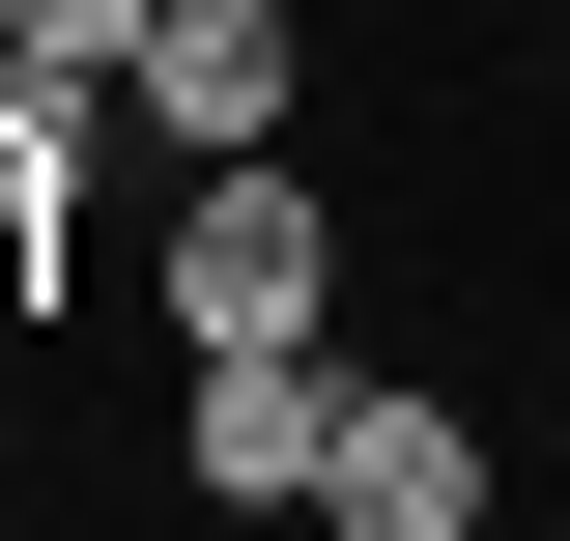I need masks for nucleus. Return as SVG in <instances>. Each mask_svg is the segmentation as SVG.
<instances>
[{
  "mask_svg": "<svg viewBox=\"0 0 570 541\" xmlns=\"http://www.w3.org/2000/svg\"><path fill=\"white\" fill-rule=\"evenodd\" d=\"M142 314H171V342H343V200H314V142H257V171H171V228H142Z\"/></svg>",
  "mask_w": 570,
  "mask_h": 541,
  "instance_id": "obj_1",
  "label": "nucleus"
},
{
  "mask_svg": "<svg viewBox=\"0 0 570 541\" xmlns=\"http://www.w3.org/2000/svg\"><path fill=\"white\" fill-rule=\"evenodd\" d=\"M314 456H343V342H171V484L228 541H314Z\"/></svg>",
  "mask_w": 570,
  "mask_h": 541,
  "instance_id": "obj_2",
  "label": "nucleus"
},
{
  "mask_svg": "<svg viewBox=\"0 0 570 541\" xmlns=\"http://www.w3.org/2000/svg\"><path fill=\"white\" fill-rule=\"evenodd\" d=\"M314 541H513V427L456 371H343V456H314Z\"/></svg>",
  "mask_w": 570,
  "mask_h": 541,
  "instance_id": "obj_3",
  "label": "nucleus"
},
{
  "mask_svg": "<svg viewBox=\"0 0 570 541\" xmlns=\"http://www.w3.org/2000/svg\"><path fill=\"white\" fill-rule=\"evenodd\" d=\"M115 115L171 142V171H257V142L314 115V0H142V58H115Z\"/></svg>",
  "mask_w": 570,
  "mask_h": 541,
  "instance_id": "obj_4",
  "label": "nucleus"
},
{
  "mask_svg": "<svg viewBox=\"0 0 570 541\" xmlns=\"http://www.w3.org/2000/svg\"><path fill=\"white\" fill-rule=\"evenodd\" d=\"M115 86H0V342H29V314H58V257H86V200H115Z\"/></svg>",
  "mask_w": 570,
  "mask_h": 541,
  "instance_id": "obj_5",
  "label": "nucleus"
},
{
  "mask_svg": "<svg viewBox=\"0 0 570 541\" xmlns=\"http://www.w3.org/2000/svg\"><path fill=\"white\" fill-rule=\"evenodd\" d=\"M0 29H29V86H115L142 58V0H0Z\"/></svg>",
  "mask_w": 570,
  "mask_h": 541,
  "instance_id": "obj_6",
  "label": "nucleus"
},
{
  "mask_svg": "<svg viewBox=\"0 0 570 541\" xmlns=\"http://www.w3.org/2000/svg\"><path fill=\"white\" fill-rule=\"evenodd\" d=\"M0 86H29V29H0Z\"/></svg>",
  "mask_w": 570,
  "mask_h": 541,
  "instance_id": "obj_7",
  "label": "nucleus"
}]
</instances>
